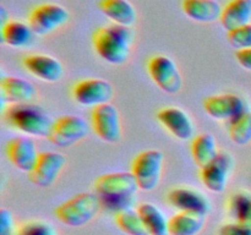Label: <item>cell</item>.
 <instances>
[{
  "mask_svg": "<svg viewBox=\"0 0 251 235\" xmlns=\"http://www.w3.org/2000/svg\"><path fill=\"white\" fill-rule=\"evenodd\" d=\"M137 188L139 186L131 171L103 174L95 181V190L100 205L115 211V213L130 208Z\"/></svg>",
  "mask_w": 251,
  "mask_h": 235,
  "instance_id": "cell-1",
  "label": "cell"
},
{
  "mask_svg": "<svg viewBox=\"0 0 251 235\" xmlns=\"http://www.w3.org/2000/svg\"><path fill=\"white\" fill-rule=\"evenodd\" d=\"M98 7L105 16L120 26L130 27L136 22V10L127 0H98Z\"/></svg>",
  "mask_w": 251,
  "mask_h": 235,
  "instance_id": "cell-21",
  "label": "cell"
},
{
  "mask_svg": "<svg viewBox=\"0 0 251 235\" xmlns=\"http://www.w3.org/2000/svg\"><path fill=\"white\" fill-rule=\"evenodd\" d=\"M115 223L127 235H150L139 212L131 208L115 213Z\"/></svg>",
  "mask_w": 251,
  "mask_h": 235,
  "instance_id": "cell-27",
  "label": "cell"
},
{
  "mask_svg": "<svg viewBox=\"0 0 251 235\" xmlns=\"http://www.w3.org/2000/svg\"><path fill=\"white\" fill-rule=\"evenodd\" d=\"M34 32L29 24L16 20H9L1 24V42L14 48L27 47L33 41Z\"/></svg>",
  "mask_w": 251,
  "mask_h": 235,
  "instance_id": "cell-22",
  "label": "cell"
},
{
  "mask_svg": "<svg viewBox=\"0 0 251 235\" xmlns=\"http://www.w3.org/2000/svg\"><path fill=\"white\" fill-rule=\"evenodd\" d=\"M228 213L234 222L251 223V192L239 190L228 201Z\"/></svg>",
  "mask_w": 251,
  "mask_h": 235,
  "instance_id": "cell-26",
  "label": "cell"
},
{
  "mask_svg": "<svg viewBox=\"0 0 251 235\" xmlns=\"http://www.w3.org/2000/svg\"><path fill=\"white\" fill-rule=\"evenodd\" d=\"M205 224V215L179 212L169 219V235H198Z\"/></svg>",
  "mask_w": 251,
  "mask_h": 235,
  "instance_id": "cell-23",
  "label": "cell"
},
{
  "mask_svg": "<svg viewBox=\"0 0 251 235\" xmlns=\"http://www.w3.org/2000/svg\"><path fill=\"white\" fill-rule=\"evenodd\" d=\"M221 24L227 32L251 22V0H230L222 10Z\"/></svg>",
  "mask_w": 251,
  "mask_h": 235,
  "instance_id": "cell-20",
  "label": "cell"
},
{
  "mask_svg": "<svg viewBox=\"0 0 251 235\" xmlns=\"http://www.w3.org/2000/svg\"><path fill=\"white\" fill-rule=\"evenodd\" d=\"M203 109L216 120H233L243 113L248 112L244 99L233 93L215 94L205 98Z\"/></svg>",
  "mask_w": 251,
  "mask_h": 235,
  "instance_id": "cell-13",
  "label": "cell"
},
{
  "mask_svg": "<svg viewBox=\"0 0 251 235\" xmlns=\"http://www.w3.org/2000/svg\"><path fill=\"white\" fill-rule=\"evenodd\" d=\"M157 120L181 141H188L194 136V122L186 112L176 107H167L157 113Z\"/></svg>",
  "mask_w": 251,
  "mask_h": 235,
  "instance_id": "cell-17",
  "label": "cell"
},
{
  "mask_svg": "<svg viewBox=\"0 0 251 235\" xmlns=\"http://www.w3.org/2000/svg\"><path fill=\"white\" fill-rule=\"evenodd\" d=\"M6 156L12 165L28 174L36 165L39 152L36 143L29 137H15L6 143Z\"/></svg>",
  "mask_w": 251,
  "mask_h": 235,
  "instance_id": "cell-14",
  "label": "cell"
},
{
  "mask_svg": "<svg viewBox=\"0 0 251 235\" xmlns=\"http://www.w3.org/2000/svg\"><path fill=\"white\" fill-rule=\"evenodd\" d=\"M227 39L237 50L251 48V24L227 32Z\"/></svg>",
  "mask_w": 251,
  "mask_h": 235,
  "instance_id": "cell-29",
  "label": "cell"
},
{
  "mask_svg": "<svg viewBox=\"0 0 251 235\" xmlns=\"http://www.w3.org/2000/svg\"><path fill=\"white\" fill-rule=\"evenodd\" d=\"M17 229L12 213L6 208L0 210V235H16Z\"/></svg>",
  "mask_w": 251,
  "mask_h": 235,
  "instance_id": "cell-32",
  "label": "cell"
},
{
  "mask_svg": "<svg viewBox=\"0 0 251 235\" xmlns=\"http://www.w3.org/2000/svg\"><path fill=\"white\" fill-rule=\"evenodd\" d=\"M65 163V157L59 152H41L36 165L28 173V180L39 188H49L59 178Z\"/></svg>",
  "mask_w": 251,
  "mask_h": 235,
  "instance_id": "cell-12",
  "label": "cell"
},
{
  "mask_svg": "<svg viewBox=\"0 0 251 235\" xmlns=\"http://www.w3.org/2000/svg\"><path fill=\"white\" fill-rule=\"evenodd\" d=\"M233 168L234 159L232 154L222 151L208 165L201 168L200 179L207 190L221 193L226 190Z\"/></svg>",
  "mask_w": 251,
  "mask_h": 235,
  "instance_id": "cell-11",
  "label": "cell"
},
{
  "mask_svg": "<svg viewBox=\"0 0 251 235\" xmlns=\"http://www.w3.org/2000/svg\"><path fill=\"white\" fill-rule=\"evenodd\" d=\"M235 59H237L238 64L242 68H244L248 71H251V48L235 51Z\"/></svg>",
  "mask_w": 251,
  "mask_h": 235,
  "instance_id": "cell-33",
  "label": "cell"
},
{
  "mask_svg": "<svg viewBox=\"0 0 251 235\" xmlns=\"http://www.w3.org/2000/svg\"><path fill=\"white\" fill-rule=\"evenodd\" d=\"M181 9L194 21L211 24L221 19L223 7L216 0H183Z\"/></svg>",
  "mask_w": 251,
  "mask_h": 235,
  "instance_id": "cell-19",
  "label": "cell"
},
{
  "mask_svg": "<svg viewBox=\"0 0 251 235\" xmlns=\"http://www.w3.org/2000/svg\"><path fill=\"white\" fill-rule=\"evenodd\" d=\"M147 71L152 81L169 94H176L183 88V77L173 59L167 55L152 56L147 64Z\"/></svg>",
  "mask_w": 251,
  "mask_h": 235,
  "instance_id": "cell-6",
  "label": "cell"
},
{
  "mask_svg": "<svg viewBox=\"0 0 251 235\" xmlns=\"http://www.w3.org/2000/svg\"><path fill=\"white\" fill-rule=\"evenodd\" d=\"M91 124L95 134L108 143H118L122 140V122L117 108L110 103L93 108Z\"/></svg>",
  "mask_w": 251,
  "mask_h": 235,
  "instance_id": "cell-9",
  "label": "cell"
},
{
  "mask_svg": "<svg viewBox=\"0 0 251 235\" xmlns=\"http://www.w3.org/2000/svg\"><path fill=\"white\" fill-rule=\"evenodd\" d=\"M229 137L238 146H245L251 142V112H245L230 120Z\"/></svg>",
  "mask_w": 251,
  "mask_h": 235,
  "instance_id": "cell-28",
  "label": "cell"
},
{
  "mask_svg": "<svg viewBox=\"0 0 251 235\" xmlns=\"http://www.w3.org/2000/svg\"><path fill=\"white\" fill-rule=\"evenodd\" d=\"M218 235H251V223H227L220 228Z\"/></svg>",
  "mask_w": 251,
  "mask_h": 235,
  "instance_id": "cell-31",
  "label": "cell"
},
{
  "mask_svg": "<svg viewBox=\"0 0 251 235\" xmlns=\"http://www.w3.org/2000/svg\"><path fill=\"white\" fill-rule=\"evenodd\" d=\"M163 163L164 154L159 149H147L135 157L131 173L140 190L152 191L159 185Z\"/></svg>",
  "mask_w": 251,
  "mask_h": 235,
  "instance_id": "cell-5",
  "label": "cell"
},
{
  "mask_svg": "<svg viewBox=\"0 0 251 235\" xmlns=\"http://www.w3.org/2000/svg\"><path fill=\"white\" fill-rule=\"evenodd\" d=\"M167 198L169 203L180 212L206 215L211 210L210 200L202 192L190 188H173L169 191Z\"/></svg>",
  "mask_w": 251,
  "mask_h": 235,
  "instance_id": "cell-15",
  "label": "cell"
},
{
  "mask_svg": "<svg viewBox=\"0 0 251 235\" xmlns=\"http://www.w3.org/2000/svg\"><path fill=\"white\" fill-rule=\"evenodd\" d=\"M70 19L68 10L58 4H39L28 14V24L38 36H47L59 27L64 26Z\"/></svg>",
  "mask_w": 251,
  "mask_h": 235,
  "instance_id": "cell-8",
  "label": "cell"
},
{
  "mask_svg": "<svg viewBox=\"0 0 251 235\" xmlns=\"http://www.w3.org/2000/svg\"><path fill=\"white\" fill-rule=\"evenodd\" d=\"M2 103L11 104H28L36 97L33 83L16 76H6L0 81Z\"/></svg>",
  "mask_w": 251,
  "mask_h": 235,
  "instance_id": "cell-18",
  "label": "cell"
},
{
  "mask_svg": "<svg viewBox=\"0 0 251 235\" xmlns=\"http://www.w3.org/2000/svg\"><path fill=\"white\" fill-rule=\"evenodd\" d=\"M0 14H1V24H6L10 19H7L6 17V10H5L4 6L0 7Z\"/></svg>",
  "mask_w": 251,
  "mask_h": 235,
  "instance_id": "cell-34",
  "label": "cell"
},
{
  "mask_svg": "<svg viewBox=\"0 0 251 235\" xmlns=\"http://www.w3.org/2000/svg\"><path fill=\"white\" fill-rule=\"evenodd\" d=\"M140 217L144 222L145 227L149 230L150 235H169L168 223L166 215L153 203L145 202L137 207Z\"/></svg>",
  "mask_w": 251,
  "mask_h": 235,
  "instance_id": "cell-25",
  "label": "cell"
},
{
  "mask_svg": "<svg viewBox=\"0 0 251 235\" xmlns=\"http://www.w3.org/2000/svg\"><path fill=\"white\" fill-rule=\"evenodd\" d=\"M88 124L77 115H63L53 121L48 141L58 147H70L85 139L88 134Z\"/></svg>",
  "mask_w": 251,
  "mask_h": 235,
  "instance_id": "cell-7",
  "label": "cell"
},
{
  "mask_svg": "<svg viewBox=\"0 0 251 235\" xmlns=\"http://www.w3.org/2000/svg\"><path fill=\"white\" fill-rule=\"evenodd\" d=\"M22 64L31 75L46 82H58L64 75L63 64L54 56L46 54H32L25 56Z\"/></svg>",
  "mask_w": 251,
  "mask_h": 235,
  "instance_id": "cell-16",
  "label": "cell"
},
{
  "mask_svg": "<svg viewBox=\"0 0 251 235\" xmlns=\"http://www.w3.org/2000/svg\"><path fill=\"white\" fill-rule=\"evenodd\" d=\"M7 122L28 136L48 137L53 121L36 105L11 104L5 112Z\"/></svg>",
  "mask_w": 251,
  "mask_h": 235,
  "instance_id": "cell-3",
  "label": "cell"
},
{
  "mask_svg": "<svg viewBox=\"0 0 251 235\" xmlns=\"http://www.w3.org/2000/svg\"><path fill=\"white\" fill-rule=\"evenodd\" d=\"M218 153L220 152L217 149V141L212 134L205 132L194 137L191 143V156L200 168L208 165Z\"/></svg>",
  "mask_w": 251,
  "mask_h": 235,
  "instance_id": "cell-24",
  "label": "cell"
},
{
  "mask_svg": "<svg viewBox=\"0 0 251 235\" xmlns=\"http://www.w3.org/2000/svg\"><path fill=\"white\" fill-rule=\"evenodd\" d=\"M16 235H56V232L53 225L44 220H31L22 224Z\"/></svg>",
  "mask_w": 251,
  "mask_h": 235,
  "instance_id": "cell-30",
  "label": "cell"
},
{
  "mask_svg": "<svg viewBox=\"0 0 251 235\" xmlns=\"http://www.w3.org/2000/svg\"><path fill=\"white\" fill-rule=\"evenodd\" d=\"M100 206L98 195L81 192L59 205L54 211V214L63 224L77 228L90 223L96 217Z\"/></svg>",
  "mask_w": 251,
  "mask_h": 235,
  "instance_id": "cell-4",
  "label": "cell"
},
{
  "mask_svg": "<svg viewBox=\"0 0 251 235\" xmlns=\"http://www.w3.org/2000/svg\"><path fill=\"white\" fill-rule=\"evenodd\" d=\"M132 32L129 27L120 24L98 27L92 34V44L96 53L112 65H123L130 55Z\"/></svg>",
  "mask_w": 251,
  "mask_h": 235,
  "instance_id": "cell-2",
  "label": "cell"
},
{
  "mask_svg": "<svg viewBox=\"0 0 251 235\" xmlns=\"http://www.w3.org/2000/svg\"><path fill=\"white\" fill-rule=\"evenodd\" d=\"M114 95V88L108 81L102 78H87L76 83L73 87V97L83 107L96 108L107 104Z\"/></svg>",
  "mask_w": 251,
  "mask_h": 235,
  "instance_id": "cell-10",
  "label": "cell"
}]
</instances>
